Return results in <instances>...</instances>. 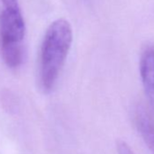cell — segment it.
<instances>
[{"label": "cell", "mask_w": 154, "mask_h": 154, "mask_svg": "<svg viewBox=\"0 0 154 154\" xmlns=\"http://www.w3.org/2000/svg\"><path fill=\"white\" fill-rule=\"evenodd\" d=\"M72 43V28L68 20L58 18L47 27L40 47L39 83L45 93L54 88Z\"/></svg>", "instance_id": "cell-1"}, {"label": "cell", "mask_w": 154, "mask_h": 154, "mask_svg": "<svg viewBox=\"0 0 154 154\" xmlns=\"http://www.w3.org/2000/svg\"><path fill=\"white\" fill-rule=\"evenodd\" d=\"M26 26L19 1L2 4L0 11V54L10 69L24 61V41Z\"/></svg>", "instance_id": "cell-2"}, {"label": "cell", "mask_w": 154, "mask_h": 154, "mask_svg": "<svg viewBox=\"0 0 154 154\" xmlns=\"http://www.w3.org/2000/svg\"><path fill=\"white\" fill-rule=\"evenodd\" d=\"M116 150L118 154H135L130 145L122 140H118L116 141Z\"/></svg>", "instance_id": "cell-5"}, {"label": "cell", "mask_w": 154, "mask_h": 154, "mask_svg": "<svg viewBox=\"0 0 154 154\" xmlns=\"http://www.w3.org/2000/svg\"><path fill=\"white\" fill-rule=\"evenodd\" d=\"M140 74L149 104L154 112V45H149L141 53Z\"/></svg>", "instance_id": "cell-3"}, {"label": "cell", "mask_w": 154, "mask_h": 154, "mask_svg": "<svg viewBox=\"0 0 154 154\" xmlns=\"http://www.w3.org/2000/svg\"><path fill=\"white\" fill-rule=\"evenodd\" d=\"M135 126L145 145L154 154V119L149 111L141 104L135 107L133 112Z\"/></svg>", "instance_id": "cell-4"}]
</instances>
